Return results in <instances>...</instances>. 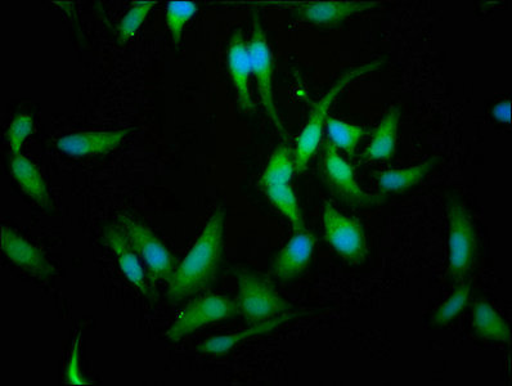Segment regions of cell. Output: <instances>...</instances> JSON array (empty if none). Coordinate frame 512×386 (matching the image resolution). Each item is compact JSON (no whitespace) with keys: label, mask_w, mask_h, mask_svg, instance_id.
Here are the masks:
<instances>
[{"label":"cell","mask_w":512,"mask_h":386,"mask_svg":"<svg viewBox=\"0 0 512 386\" xmlns=\"http://www.w3.org/2000/svg\"><path fill=\"white\" fill-rule=\"evenodd\" d=\"M226 210L219 209L209 219L186 259L168 282V298L183 300L208 289L217 275L224 251Z\"/></svg>","instance_id":"cell-1"},{"label":"cell","mask_w":512,"mask_h":386,"mask_svg":"<svg viewBox=\"0 0 512 386\" xmlns=\"http://www.w3.org/2000/svg\"><path fill=\"white\" fill-rule=\"evenodd\" d=\"M383 62L374 61L370 64L354 67V69L347 71L344 75H341L334 85H332L329 92L322 97V100L318 102V105L314 107L311 118H309L307 125H305L302 133L296 141V148L294 151V165L295 172L303 173L307 168L309 161H311L314 152H316L318 145H320L323 123L326 121L327 112L334 102L335 98L339 96L344 88L354 80L362 78L367 74L375 73L379 70Z\"/></svg>","instance_id":"cell-2"},{"label":"cell","mask_w":512,"mask_h":386,"mask_svg":"<svg viewBox=\"0 0 512 386\" xmlns=\"http://www.w3.org/2000/svg\"><path fill=\"white\" fill-rule=\"evenodd\" d=\"M116 227L136 251L141 262L147 269L148 280L154 286L157 281L169 282L177 271V262L165 248L163 242L145 224L134 222L133 219L120 215Z\"/></svg>","instance_id":"cell-3"},{"label":"cell","mask_w":512,"mask_h":386,"mask_svg":"<svg viewBox=\"0 0 512 386\" xmlns=\"http://www.w3.org/2000/svg\"><path fill=\"white\" fill-rule=\"evenodd\" d=\"M238 313L249 323H262L273 320L289 311L286 302L276 287L267 278L255 273H245L238 280Z\"/></svg>","instance_id":"cell-4"},{"label":"cell","mask_w":512,"mask_h":386,"mask_svg":"<svg viewBox=\"0 0 512 386\" xmlns=\"http://www.w3.org/2000/svg\"><path fill=\"white\" fill-rule=\"evenodd\" d=\"M238 314L237 303L223 295H208L193 300L179 314L177 320L166 331V339L178 343L192 332L200 330L209 323L226 321Z\"/></svg>","instance_id":"cell-5"},{"label":"cell","mask_w":512,"mask_h":386,"mask_svg":"<svg viewBox=\"0 0 512 386\" xmlns=\"http://www.w3.org/2000/svg\"><path fill=\"white\" fill-rule=\"evenodd\" d=\"M323 230L327 242L340 257L353 266H361L365 262L368 248L361 224L345 217L334 206L326 203L323 209Z\"/></svg>","instance_id":"cell-6"},{"label":"cell","mask_w":512,"mask_h":386,"mask_svg":"<svg viewBox=\"0 0 512 386\" xmlns=\"http://www.w3.org/2000/svg\"><path fill=\"white\" fill-rule=\"evenodd\" d=\"M449 276L461 281L474 266L476 239L473 223L464 206L458 203L449 205Z\"/></svg>","instance_id":"cell-7"},{"label":"cell","mask_w":512,"mask_h":386,"mask_svg":"<svg viewBox=\"0 0 512 386\" xmlns=\"http://www.w3.org/2000/svg\"><path fill=\"white\" fill-rule=\"evenodd\" d=\"M251 58V73L254 74L260 94V100L263 102L264 109L281 132H284V125L278 115L275 103V94H273V70L272 56L269 51L266 31L258 12L254 13L253 35L249 46Z\"/></svg>","instance_id":"cell-8"},{"label":"cell","mask_w":512,"mask_h":386,"mask_svg":"<svg viewBox=\"0 0 512 386\" xmlns=\"http://www.w3.org/2000/svg\"><path fill=\"white\" fill-rule=\"evenodd\" d=\"M325 177L331 191L345 203L359 206V208H370L383 203V197L367 195L358 186L354 178L352 166L343 159L336 151V148L327 143L325 146Z\"/></svg>","instance_id":"cell-9"},{"label":"cell","mask_w":512,"mask_h":386,"mask_svg":"<svg viewBox=\"0 0 512 386\" xmlns=\"http://www.w3.org/2000/svg\"><path fill=\"white\" fill-rule=\"evenodd\" d=\"M0 241H2V251L6 258L29 275L37 278H49L53 275V267L43 251L22 239L11 228L2 226Z\"/></svg>","instance_id":"cell-10"},{"label":"cell","mask_w":512,"mask_h":386,"mask_svg":"<svg viewBox=\"0 0 512 386\" xmlns=\"http://www.w3.org/2000/svg\"><path fill=\"white\" fill-rule=\"evenodd\" d=\"M129 130L115 132H82L69 134L57 141V147L66 155L75 157L105 155L121 145Z\"/></svg>","instance_id":"cell-11"},{"label":"cell","mask_w":512,"mask_h":386,"mask_svg":"<svg viewBox=\"0 0 512 386\" xmlns=\"http://www.w3.org/2000/svg\"><path fill=\"white\" fill-rule=\"evenodd\" d=\"M228 67L232 82L235 84L238 103L246 112L255 109L251 100L249 78L251 74V58L249 46H246L241 30H236L229 40Z\"/></svg>","instance_id":"cell-12"},{"label":"cell","mask_w":512,"mask_h":386,"mask_svg":"<svg viewBox=\"0 0 512 386\" xmlns=\"http://www.w3.org/2000/svg\"><path fill=\"white\" fill-rule=\"evenodd\" d=\"M106 241L112 251H114L116 259H118L119 267L123 271L125 277L128 278L134 286L148 299H154L155 291L152 290L150 280L147 273L143 269L141 259H139L136 251L129 245L127 239L118 227H110L106 232Z\"/></svg>","instance_id":"cell-13"},{"label":"cell","mask_w":512,"mask_h":386,"mask_svg":"<svg viewBox=\"0 0 512 386\" xmlns=\"http://www.w3.org/2000/svg\"><path fill=\"white\" fill-rule=\"evenodd\" d=\"M314 237L308 231L295 232L293 239L277 255L273 273L280 280H293L309 266L313 257Z\"/></svg>","instance_id":"cell-14"},{"label":"cell","mask_w":512,"mask_h":386,"mask_svg":"<svg viewBox=\"0 0 512 386\" xmlns=\"http://www.w3.org/2000/svg\"><path fill=\"white\" fill-rule=\"evenodd\" d=\"M379 4V2H336V0L317 2L300 8L299 15L311 24L332 26L358 13L374 10Z\"/></svg>","instance_id":"cell-15"},{"label":"cell","mask_w":512,"mask_h":386,"mask_svg":"<svg viewBox=\"0 0 512 386\" xmlns=\"http://www.w3.org/2000/svg\"><path fill=\"white\" fill-rule=\"evenodd\" d=\"M11 169L13 177L20 184L21 190L35 201L42 208H51L52 200L49 196L46 182L40 174L37 166H35L28 157L15 156L12 157Z\"/></svg>","instance_id":"cell-16"},{"label":"cell","mask_w":512,"mask_h":386,"mask_svg":"<svg viewBox=\"0 0 512 386\" xmlns=\"http://www.w3.org/2000/svg\"><path fill=\"white\" fill-rule=\"evenodd\" d=\"M295 314H284V316L273 318V320H269L262 323H255V326L250 327L242 332H237V334L231 335H223L217 336V338H211L206 340L205 343L200 345V352L208 353V354H226L229 350L237 347L244 341L249 340L251 338H255V336L266 334V332L273 331L284 325L287 321H290L291 318H294Z\"/></svg>","instance_id":"cell-17"},{"label":"cell","mask_w":512,"mask_h":386,"mask_svg":"<svg viewBox=\"0 0 512 386\" xmlns=\"http://www.w3.org/2000/svg\"><path fill=\"white\" fill-rule=\"evenodd\" d=\"M399 120H401V111L393 107L376 128L370 146L366 150L367 157L383 161L392 159L397 150Z\"/></svg>","instance_id":"cell-18"},{"label":"cell","mask_w":512,"mask_h":386,"mask_svg":"<svg viewBox=\"0 0 512 386\" xmlns=\"http://www.w3.org/2000/svg\"><path fill=\"white\" fill-rule=\"evenodd\" d=\"M474 330L479 339L510 343L509 326L491 304L480 302L474 307Z\"/></svg>","instance_id":"cell-19"},{"label":"cell","mask_w":512,"mask_h":386,"mask_svg":"<svg viewBox=\"0 0 512 386\" xmlns=\"http://www.w3.org/2000/svg\"><path fill=\"white\" fill-rule=\"evenodd\" d=\"M437 160V157H433L424 164L412 166V168L388 170L379 177L380 187L384 191L394 192L416 186L430 173Z\"/></svg>","instance_id":"cell-20"},{"label":"cell","mask_w":512,"mask_h":386,"mask_svg":"<svg viewBox=\"0 0 512 386\" xmlns=\"http://www.w3.org/2000/svg\"><path fill=\"white\" fill-rule=\"evenodd\" d=\"M294 172V152L291 151L289 146H278L271 159H269L266 170H264L262 186L267 188L289 184Z\"/></svg>","instance_id":"cell-21"},{"label":"cell","mask_w":512,"mask_h":386,"mask_svg":"<svg viewBox=\"0 0 512 386\" xmlns=\"http://www.w3.org/2000/svg\"><path fill=\"white\" fill-rule=\"evenodd\" d=\"M267 192L268 199L271 203L280 210L282 215H285L293 224L295 232H305V224L303 221L302 212H300L298 200H296L293 188L290 184H282V186H272L264 188Z\"/></svg>","instance_id":"cell-22"},{"label":"cell","mask_w":512,"mask_h":386,"mask_svg":"<svg viewBox=\"0 0 512 386\" xmlns=\"http://www.w3.org/2000/svg\"><path fill=\"white\" fill-rule=\"evenodd\" d=\"M327 130H329L331 145L349 152V154H353L363 134H365V130L358 127V125L344 123V121L332 118L327 120Z\"/></svg>","instance_id":"cell-23"},{"label":"cell","mask_w":512,"mask_h":386,"mask_svg":"<svg viewBox=\"0 0 512 386\" xmlns=\"http://www.w3.org/2000/svg\"><path fill=\"white\" fill-rule=\"evenodd\" d=\"M197 4L191 0L184 2H169L166 7V25L172 35L174 44H179L182 39L184 26L196 15Z\"/></svg>","instance_id":"cell-24"},{"label":"cell","mask_w":512,"mask_h":386,"mask_svg":"<svg viewBox=\"0 0 512 386\" xmlns=\"http://www.w3.org/2000/svg\"><path fill=\"white\" fill-rule=\"evenodd\" d=\"M132 10L125 15L123 21L120 22L119 26V38L121 42H128L136 35L139 26L145 21L148 12L155 6V2L152 0H146V2H134Z\"/></svg>","instance_id":"cell-25"},{"label":"cell","mask_w":512,"mask_h":386,"mask_svg":"<svg viewBox=\"0 0 512 386\" xmlns=\"http://www.w3.org/2000/svg\"><path fill=\"white\" fill-rule=\"evenodd\" d=\"M469 295V286L460 287V289L438 309V312L435 313V323H437V325H446V323L451 322L453 318H456L457 314L464 311L467 302H469Z\"/></svg>","instance_id":"cell-26"},{"label":"cell","mask_w":512,"mask_h":386,"mask_svg":"<svg viewBox=\"0 0 512 386\" xmlns=\"http://www.w3.org/2000/svg\"><path fill=\"white\" fill-rule=\"evenodd\" d=\"M34 121L29 115L17 116L8 129V145L12 157L20 156L25 139L33 133Z\"/></svg>","instance_id":"cell-27"},{"label":"cell","mask_w":512,"mask_h":386,"mask_svg":"<svg viewBox=\"0 0 512 386\" xmlns=\"http://www.w3.org/2000/svg\"><path fill=\"white\" fill-rule=\"evenodd\" d=\"M69 361H67L65 370V381L67 385L84 386L89 385V381L84 379L80 371V347H82V331L75 336L73 345H71Z\"/></svg>","instance_id":"cell-28"},{"label":"cell","mask_w":512,"mask_h":386,"mask_svg":"<svg viewBox=\"0 0 512 386\" xmlns=\"http://www.w3.org/2000/svg\"><path fill=\"white\" fill-rule=\"evenodd\" d=\"M492 114L494 119L500 121V123L510 124L511 123V102L510 100H505L498 102L496 106L493 107Z\"/></svg>","instance_id":"cell-29"}]
</instances>
